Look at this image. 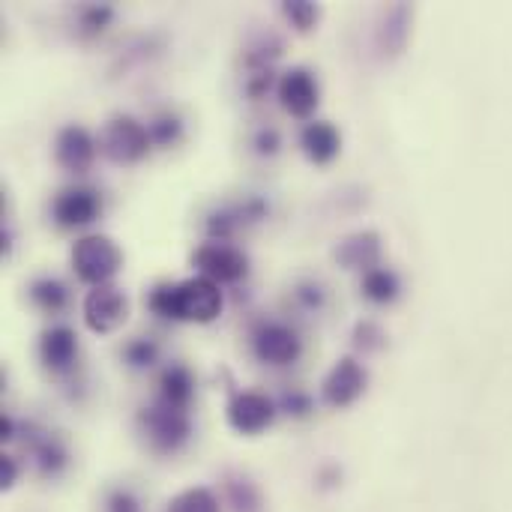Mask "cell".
<instances>
[{"mask_svg":"<svg viewBox=\"0 0 512 512\" xmlns=\"http://www.w3.org/2000/svg\"><path fill=\"white\" fill-rule=\"evenodd\" d=\"M123 264V252L117 249V243L105 234H90V237H81L72 249V267L78 273L81 282L99 288V285H108L117 270Z\"/></svg>","mask_w":512,"mask_h":512,"instance_id":"obj_2","label":"cell"},{"mask_svg":"<svg viewBox=\"0 0 512 512\" xmlns=\"http://www.w3.org/2000/svg\"><path fill=\"white\" fill-rule=\"evenodd\" d=\"M381 345H384V333H381L375 324H360V327H357V348L375 351V348H381Z\"/></svg>","mask_w":512,"mask_h":512,"instance_id":"obj_24","label":"cell"},{"mask_svg":"<svg viewBox=\"0 0 512 512\" xmlns=\"http://www.w3.org/2000/svg\"><path fill=\"white\" fill-rule=\"evenodd\" d=\"M282 12L288 15V21L297 27V30H312L315 27V21H318V15H321V9L315 6V3H309V0H288L285 6H282Z\"/></svg>","mask_w":512,"mask_h":512,"instance_id":"obj_21","label":"cell"},{"mask_svg":"<svg viewBox=\"0 0 512 512\" xmlns=\"http://www.w3.org/2000/svg\"><path fill=\"white\" fill-rule=\"evenodd\" d=\"M318 81L309 69L297 66L291 72L282 75L279 81V99H282V108L294 117H309L315 108H318Z\"/></svg>","mask_w":512,"mask_h":512,"instance_id":"obj_11","label":"cell"},{"mask_svg":"<svg viewBox=\"0 0 512 512\" xmlns=\"http://www.w3.org/2000/svg\"><path fill=\"white\" fill-rule=\"evenodd\" d=\"M54 159L72 174H84L96 159V141L84 126H66L54 138Z\"/></svg>","mask_w":512,"mask_h":512,"instance_id":"obj_9","label":"cell"},{"mask_svg":"<svg viewBox=\"0 0 512 512\" xmlns=\"http://www.w3.org/2000/svg\"><path fill=\"white\" fill-rule=\"evenodd\" d=\"M411 18H414V9L399 3L387 12L384 18V27H381V45L387 54H399L405 51L408 45V36H411Z\"/></svg>","mask_w":512,"mask_h":512,"instance_id":"obj_16","label":"cell"},{"mask_svg":"<svg viewBox=\"0 0 512 512\" xmlns=\"http://www.w3.org/2000/svg\"><path fill=\"white\" fill-rule=\"evenodd\" d=\"M300 144H303L306 156H309L315 165H327V162H333V159L339 156V150H342V135H339V129H336L333 123L315 120V123H309V126L303 129Z\"/></svg>","mask_w":512,"mask_h":512,"instance_id":"obj_14","label":"cell"},{"mask_svg":"<svg viewBox=\"0 0 512 512\" xmlns=\"http://www.w3.org/2000/svg\"><path fill=\"white\" fill-rule=\"evenodd\" d=\"M150 129L144 123H138L135 117H114L105 123V129L99 132V150L102 156H108L117 165H132L138 159L147 156L150 150Z\"/></svg>","mask_w":512,"mask_h":512,"instance_id":"obj_3","label":"cell"},{"mask_svg":"<svg viewBox=\"0 0 512 512\" xmlns=\"http://www.w3.org/2000/svg\"><path fill=\"white\" fill-rule=\"evenodd\" d=\"M168 512H219V501L207 489H186L168 504Z\"/></svg>","mask_w":512,"mask_h":512,"instance_id":"obj_19","label":"cell"},{"mask_svg":"<svg viewBox=\"0 0 512 512\" xmlns=\"http://www.w3.org/2000/svg\"><path fill=\"white\" fill-rule=\"evenodd\" d=\"M300 351V336L285 324H267L255 333V357L267 366H291Z\"/></svg>","mask_w":512,"mask_h":512,"instance_id":"obj_8","label":"cell"},{"mask_svg":"<svg viewBox=\"0 0 512 512\" xmlns=\"http://www.w3.org/2000/svg\"><path fill=\"white\" fill-rule=\"evenodd\" d=\"M102 210V201L93 189H66L54 198V219L66 228H78V225H90Z\"/></svg>","mask_w":512,"mask_h":512,"instance_id":"obj_12","label":"cell"},{"mask_svg":"<svg viewBox=\"0 0 512 512\" xmlns=\"http://www.w3.org/2000/svg\"><path fill=\"white\" fill-rule=\"evenodd\" d=\"M366 381H369L366 378V369L354 357H345L324 378V390H321L324 393V402L330 408H348V405H354L363 396Z\"/></svg>","mask_w":512,"mask_h":512,"instance_id":"obj_6","label":"cell"},{"mask_svg":"<svg viewBox=\"0 0 512 512\" xmlns=\"http://www.w3.org/2000/svg\"><path fill=\"white\" fill-rule=\"evenodd\" d=\"M195 267L201 270V276L219 285V282H240L249 270V261L240 249L228 243H204L195 252Z\"/></svg>","mask_w":512,"mask_h":512,"instance_id":"obj_5","label":"cell"},{"mask_svg":"<svg viewBox=\"0 0 512 512\" xmlns=\"http://www.w3.org/2000/svg\"><path fill=\"white\" fill-rule=\"evenodd\" d=\"M192 375L189 369L183 366H171L165 375H162V402L174 405V408H186L189 399H192Z\"/></svg>","mask_w":512,"mask_h":512,"instance_id":"obj_17","label":"cell"},{"mask_svg":"<svg viewBox=\"0 0 512 512\" xmlns=\"http://www.w3.org/2000/svg\"><path fill=\"white\" fill-rule=\"evenodd\" d=\"M0 480H3V489H9L15 483V462L12 459H3L0 465Z\"/></svg>","mask_w":512,"mask_h":512,"instance_id":"obj_27","label":"cell"},{"mask_svg":"<svg viewBox=\"0 0 512 512\" xmlns=\"http://www.w3.org/2000/svg\"><path fill=\"white\" fill-rule=\"evenodd\" d=\"M276 417V405L261 393H240L228 405V423L240 435H258L264 432Z\"/></svg>","mask_w":512,"mask_h":512,"instance_id":"obj_10","label":"cell"},{"mask_svg":"<svg viewBox=\"0 0 512 512\" xmlns=\"http://www.w3.org/2000/svg\"><path fill=\"white\" fill-rule=\"evenodd\" d=\"M339 264H345L348 270H375L378 258H381V237L375 231H363V234H351L348 240L339 243L336 249Z\"/></svg>","mask_w":512,"mask_h":512,"instance_id":"obj_13","label":"cell"},{"mask_svg":"<svg viewBox=\"0 0 512 512\" xmlns=\"http://www.w3.org/2000/svg\"><path fill=\"white\" fill-rule=\"evenodd\" d=\"M147 303H150L153 315H159V318L210 324L219 318L225 300H222V291L213 279L192 276L180 285H159Z\"/></svg>","mask_w":512,"mask_h":512,"instance_id":"obj_1","label":"cell"},{"mask_svg":"<svg viewBox=\"0 0 512 512\" xmlns=\"http://www.w3.org/2000/svg\"><path fill=\"white\" fill-rule=\"evenodd\" d=\"M126 360L132 363V366H150L153 360H156V345H150V342H132L129 348H126Z\"/></svg>","mask_w":512,"mask_h":512,"instance_id":"obj_23","label":"cell"},{"mask_svg":"<svg viewBox=\"0 0 512 512\" xmlns=\"http://www.w3.org/2000/svg\"><path fill=\"white\" fill-rule=\"evenodd\" d=\"M39 354H42V363L51 369V372H66L72 363H75V354H78V342H75V333L69 327H54L42 336V345H39Z\"/></svg>","mask_w":512,"mask_h":512,"instance_id":"obj_15","label":"cell"},{"mask_svg":"<svg viewBox=\"0 0 512 512\" xmlns=\"http://www.w3.org/2000/svg\"><path fill=\"white\" fill-rule=\"evenodd\" d=\"M399 279L396 273L384 270V267H375L363 276V294L372 300V303H393L399 297Z\"/></svg>","mask_w":512,"mask_h":512,"instance_id":"obj_18","label":"cell"},{"mask_svg":"<svg viewBox=\"0 0 512 512\" xmlns=\"http://www.w3.org/2000/svg\"><path fill=\"white\" fill-rule=\"evenodd\" d=\"M177 135H180L177 117H159V120L150 123V138L156 144H171V141H177Z\"/></svg>","mask_w":512,"mask_h":512,"instance_id":"obj_22","label":"cell"},{"mask_svg":"<svg viewBox=\"0 0 512 512\" xmlns=\"http://www.w3.org/2000/svg\"><path fill=\"white\" fill-rule=\"evenodd\" d=\"M144 426H147L153 447H159V450H177L189 438L186 408H174L168 402H159L156 408H150L144 414Z\"/></svg>","mask_w":512,"mask_h":512,"instance_id":"obj_7","label":"cell"},{"mask_svg":"<svg viewBox=\"0 0 512 512\" xmlns=\"http://www.w3.org/2000/svg\"><path fill=\"white\" fill-rule=\"evenodd\" d=\"M129 318V300L114 285H99L84 297V324L93 333H114Z\"/></svg>","mask_w":512,"mask_h":512,"instance_id":"obj_4","label":"cell"},{"mask_svg":"<svg viewBox=\"0 0 512 512\" xmlns=\"http://www.w3.org/2000/svg\"><path fill=\"white\" fill-rule=\"evenodd\" d=\"M30 300L45 312H60L66 306V288L60 282H54V279H39L30 288Z\"/></svg>","mask_w":512,"mask_h":512,"instance_id":"obj_20","label":"cell"},{"mask_svg":"<svg viewBox=\"0 0 512 512\" xmlns=\"http://www.w3.org/2000/svg\"><path fill=\"white\" fill-rule=\"evenodd\" d=\"M255 144H258V150H261V153H276V144H279V135H276L273 129H270V132H261Z\"/></svg>","mask_w":512,"mask_h":512,"instance_id":"obj_26","label":"cell"},{"mask_svg":"<svg viewBox=\"0 0 512 512\" xmlns=\"http://www.w3.org/2000/svg\"><path fill=\"white\" fill-rule=\"evenodd\" d=\"M108 18H111V9H108V6H93V9H87V15H84V27L96 33V30L105 27Z\"/></svg>","mask_w":512,"mask_h":512,"instance_id":"obj_25","label":"cell"}]
</instances>
